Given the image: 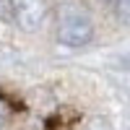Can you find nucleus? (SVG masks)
<instances>
[{"label":"nucleus","instance_id":"39448f33","mask_svg":"<svg viewBox=\"0 0 130 130\" xmlns=\"http://www.w3.org/2000/svg\"><path fill=\"white\" fill-rule=\"evenodd\" d=\"M86 130H109V122L104 120V117H94V120L89 122V127Z\"/></svg>","mask_w":130,"mask_h":130},{"label":"nucleus","instance_id":"f257e3e1","mask_svg":"<svg viewBox=\"0 0 130 130\" xmlns=\"http://www.w3.org/2000/svg\"><path fill=\"white\" fill-rule=\"evenodd\" d=\"M57 39L65 47H83L94 39V24L83 10H65L57 26Z\"/></svg>","mask_w":130,"mask_h":130},{"label":"nucleus","instance_id":"7ed1b4c3","mask_svg":"<svg viewBox=\"0 0 130 130\" xmlns=\"http://www.w3.org/2000/svg\"><path fill=\"white\" fill-rule=\"evenodd\" d=\"M0 21L3 24L16 21V0H0Z\"/></svg>","mask_w":130,"mask_h":130},{"label":"nucleus","instance_id":"20e7f679","mask_svg":"<svg viewBox=\"0 0 130 130\" xmlns=\"http://www.w3.org/2000/svg\"><path fill=\"white\" fill-rule=\"evenodd\" d=\"M112 8L120 21H125V24H130V0H112Z\"/></svg>","mask_w":130,"mask_h":130},{"label":"nucleus","instance_id":"f03ea898","mask_svg":"<svg viewBox=\"0 0 130 130\" xmlns=\"http://www.w3.org/2000/svg\"><path fill=\"white\" fill-rule=\"evenodd\" d=\"M47 0H16V24L24 31H37L47 18Z\"/></svg>","mask_w":130,"mask_h":130},{"label":"nucleus","instance_id":"423d86ee","mask_svg":"<svg viewBox=\"0 0 130 130\" xmlns=\"http://www.w3.org/2000/svg\"><path fill=\"white\" fill-rule=\"evenodd\" d=\"M0 127H3V107H0Z\"/></svg>","mask_w":130,"mask_h":130}]
</instances>
